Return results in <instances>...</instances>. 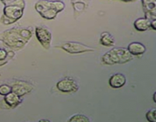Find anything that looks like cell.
<instances>
[{"instance_id":"obj_1","label":"cell","mask_w":156,"mask_h":122,"mask_svg":"<svg viewBox=\"0 0 156 122\" xmlns=\"http://www.w3.org/2000/svg\"><path fill=\"white\" fill-rule=\"evenodd\" d=\"M34 34L31 27H14L0 34V41L13 50H20L25 47Z\"/></svg>"},{"instance_id":"obj_2","label":"cell","mask_w":156,"mask_h":122,"mask_svg":"<svg viewBox=\"0 0 156 122\" xmlns=\"http://www.w3.org/2000/svg\"><path fill=\"white\" fill-rule=\"evenodd\" d=\"M34 8L42 18L52 20L65 9L66 5L60 0H39L35 3Z\"/></svg>"},{"instance_id":"obj_3","label":"cell","mask_w":156,"mask_h":122,"mask_svg":"<svg viewBox=\"0 0 156 122\" xmlns=\"http://www.w3.org/2000/svg\"><path fill=\"white\" fill-rule=\"evenodd\" d=\"M133 59V56L124 47H114L102 56L101 61L108 66L124 64Z\"/></svg>"},{"instance_id":"obj_4","label":"cell","mask_w":156,"mask_h":122,"mask_svg":"<svg viewBox=\"0 0 156 122\" xmlns=\"http://www.w3.org/2000/svg\"><path fill=\"white\" fill-rule=\"evenodd\" d=\"M24 9L18 5H7L3 9L0 21L5 25L12 24L22 18Z\"/></svg>"},{"instance_id":"obj_5","label":"cell","mask_w":156,"mask_h":122,"mask_svg":"<svg viewBox=\"0 0 156 122\" xmlns=\"http://www.w3.org/2000/svg\"><path fill=\"white\" fill-rule=\"evenodd\" d=\"M55 47L62 49V50H65L66 52L71 53V54H79V53L95 51V49L94 47H89V46L82 44L80 42H76V41L62 43L59 45L55 46Z\"/></svg>"},{"instance_id":"obj_6","label":"cell","mask_w":156,"mask_h":122,"mask_svg":"<svg viewBox=\"0 0 156 122\" xmlns=\"http://www.w3.org/2000/svg\"><path fill=\"white\" fill-rule=\"evenodd\" d=\"M35 36L46 50L50 49L52 42V33L50 29L44 25H37L35 27Z\"/></svg>"},{"instance_id":"obj_7","label":"cell","mask_w":156,"mask_h":122,"mask_svg":"<svg viewBox=\"0 0 156 122\" xmlns=\"http://www.w3.org/2000/svg\"><path fill=\"white\" fill-rule=\"evenodd\" d=\"M56 88L59 91L63 93H73L79 90V84L73 79L66 77L56 83Z\"/></svg>"},{"instance_id":"obj_8","label":"cell","mask_w":156,"mask_h":122,"mask_svg":"<svg viewBox=\"0 0 156 122\" xmlns=\"http://www.w3.org/2000/svg\"><path fill=\"white\" fill-rule=\"evenodd\" d=\"M11 86H12V92L21 97L31 92L34 89V86L31 84L24 80H15Z\"/></svg>"},{"instance_id":"obj_9","label":"cell","mask_w":156,"mask_h":122,"mask_svg":"<svg viewBox=\"0 0 156 122\" xmlns=\"http://www.w3.org/2000/svg\"><path fill=\"white\" fill-rule=\"evenodd\" d=\"M145 18L152 21L156 20V0H142Z\"/></svg>"},{"instance_id":"obj_10","label":"cell","mask_w":156,"mask_h":122,"mask_svg":"<svg viewBox=\"0 0 156 122\" xmlns=\"http://www.w3.org/2000/svg\"><path fill=\"white\" fill-rule=\"evenodd\" d=\"M126 83V78L122 73H115L112 75L109 79V85L111 88H120L124 86Z\"/></svg>"},{"instance_id":"obj_11","label":"cell","mask_w":156,"mask_h":122,"mask_svg":"<svg viewBox=\"0 0 156 122\" xmlns=\"http://www.w3.org/2000/svg\"><path fill=\"white\" fill-rule=\"evenodd\" d=\"M126 49L133 56H141V55L144 54L146 50V46L140 42L130 43Z\"/></svg>"},{"instance_id":"obj_12","label":"cell","mask_w":156,"mask_h":122,"mask_svg":"<svg viewBox=\"0 0 156 122\" xmlns=\"http://www.w3.org/2000/svg\"><path fill=\"white\" fill-rule=\"evenodd\" d=\"M3 100L5 101L6 105L10 108H15V107L18 106L22 102V99H21V96L15 94L13 92H11L10 93L5 95V98Z\"/></svg>"},{"instance_id":"obj_13","label":"cell","mask_w":156,"mask_h":122,"mask_svg":"<svg viewBox=\"0 0 156 122\" xmlns=\"http://www.w3.org/2000/svg\"><path fill=\"white\" fill-rule=\"evenodd\" d=\"M150 22L149 19L146 18H140L134 21V27L138 31H146L150 28Z\"/></svg>"},{"instance_id":"obj_14","label":"cell","mask_w":156,"mask_h":122,"mask_svg":"<svg viewBox=\"0 0 156 122\" xmlns=\"http://www.w3.org/2000/svg\"><path fill=\"white\" fill-rule=\"evenodd\" d=\"M100 43L105 47H114L115 45V40L113 35L109 32H102L100 38Z\"/></svg>"},{"instance_id":"obj_15","label":"cell","mask_w":156,"mask_h":122,"mask_svg":"<svg viewBox=\"0 0 156 122\" xmlns=\"http://www.w3.org/2000/svg\"><path fill=\"white\" fill-rule=\"evenodd\" d=\"M73 8H74L75 13L81 12L85 10L90 2V0H72Z\"/></svg>"},{"instance_id":"obj_16","label":"cell","mask_w":156,"mask_h":122,"mask_svg":"<svg viewBox=\"0 0 156 122\" xmlns=\"http://www.w3.org/2000/svg\"><path fill=\"white\" fill-rule=\"evenodd\" d=\"M5 6L7 5H18L20 7L25 8V1L24 0H0Z\"/></svg>"},{"instance_id":"obj_17","label":"cell","mask_w":156,"mask_h":122,"mask_svg":"<svg viewBox=\"0 0 156 122\" xmlns=\"http://www.w3.org/2000/svg\"><path fill=\"white\" fill-rule=\"evenodd\" d=\"M69 122H88L90 119L87 116L82 114H76L72 116L68 120Z\"/></svg>"},{"instance_id":"obj_18","label":"cell","mask_w":156,"mask_h":122,"mask_svg":"<svg viewBox=\"0 0 156 122\" xmlns=\"http://www.w3.org/2000/svg\"><path fill=\"white\" fill-rule=\"evenodd\" d=\"M146 119L149 122H156V109L153 108L147 111L146 114Z\"/></svg>"},{"instance_id":"obj_19","label":"cell","mask_w":156,"mask_h":122,"mask_svg":"<svg viewBox=\"0 0 156 122\" xmlns=\"http://www.w3.org/2000/svg\"><path fill=\"white\" fill-rule=\"evenodd\" d=\"M12 92V86L7 84L0 85V95H6L7 94L10 93Z\"/></svg>"},{"instance_id":"obj_20","label":"cell","mask_w":156,"mask_h":122,"mask_svg":"<svg viewBox=\"0 0 156 122\" xmlns=\"http://www.w3.org/2000/svg\"><path fill=\"white\" fill-rule=\"evenodd\" d=\"M7 56V50L4 48H0V60L5 59Z\"/></svg>"},{"instance_id":"obj_21","label":"cell","mask_w":156,"mask_h":122,"mask_svg":"<svg viewBox=\"0 0 156 122\" xmlns=\"http://www.w3.org/2000/svg\"><path fill=\"white\" fill-rule=\"evenodd\" d=\"M150 28H152V30H156V20L152 21L150 22Z\"/></svg>"},{"instance_id":"obj_22","label":"cell","mask_w":156,"mask_h":122,"mask_svg":"<svg viewBox=\"0 0 156 122\" xmlns=\"http://www.w3.org/2000/svg\"><path fill=\"white\" fill-rule=\"evenodd\" d=\"M39 121L41 122V121H47V122H49L50 121V120H46V119H44V120H39Z\"/></svg>"},{"instance_id":"obj_23","label":"cell","mask_w":156,"mask_h":122,"mask_svg":"<svg viewBox=\"0 0 156 122\" xmlns=\"http://www.w3.org/2000/svg\"><path fill=\"white\" fill-rule=\"evenodd\" d=\"M155 94H156L155 92L153 94V100H154V102H156V101H155Z\"/></svg>"},{"instance_id":"obj_24","label":"cell","mask_w":156,"mask_h":122,"mask_svg":"<svg viewBox=\"0 0 156 122\" xmlns=\"http://www.w3.org/2000/svg\"><path fill=\"white\" fill-rule=\"evenodd\" d=\"M122 1H123V2H133V1H136V0H122Z\"/></svg>"}]
</instances>
